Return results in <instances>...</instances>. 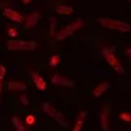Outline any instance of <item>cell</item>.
<instances>
[{
	"mask_svg": "<svg viewBox=\"0 0 131 131\" xmlns=\"http://www.w3.org/2000/svg\"><path fill=\"white\" fill-rule=\"evenodd\" d=\"M96 22L101 26L108 27V29H114V30H118V32H123V33L131 32V26L127 22H123V20H114V19H108V17H98Z\"/></svg>",
	"mask_w": 131,
	"mask_h": 131,
	"instance_id": "cell-1",
	"label": "cell"
},
{
	"mask_svg": "<svg viewBox=\"0 0 131 131\" xmlns=\"http://www.w3.org/2000/svg\"><path fill=\"white\" fill-rule=\"evenodd\" d=\"M9 50H35L38 43L35 40H7Z\"/></svg>",
	"mask_w": 131,
	"mask_h": 131,
	"instance_id": "cell-2",
	"label": "cell"
},
{
	"mask_svg": "<svg viewBox=\"0 0 131 131\" xmlns=\"http://www.w3.org/2000/svg\"><path fill=\"white\" fill-rule=\"evenodd\" d=\"M102 56H104V59L108 62V65L112 66V69H114V71H117L118 73H123L124 72L123 65H121V63L118 62V59L114 56V46L102 49Z\"/></svg>",
	"mask_w": 131,
	"mask_h": 131,
	"instance_id": "cell-3",
	"label": "cell"
},
{
	"mask_svg": "<svg viewBox=\"0 0 131 131\" xmlns=\"http://www.w3.org/2000/svg\"><path fill=\"white\" fill-rule=\"evenodd\" d=\"M82 25H84V22H82V19H78V20H75L73 23H71V25H68L66 27H63V29H62V30L59 32L58 35L55 36V39H56V40H62V39H65V38H68V36L73 35L77 29H79V27H82Z\"/></svg>",
	"mask_w": 131,
	"mask_h": 131,
	"instance_id": "cell-4",
	"label": "cell"
},
{
	"mask_svg": "<svg viewBox=\"0 0 131 131\" xmlns=\"http://www.w3.org/2000/svg\"><path fill=\"white\" fill-rule=\"evenodd\" d=\"M43 111L46 112V114H48L49 117H52V118L56 119V121H58V123L61 124V125H62L63 128L68 127V123L65 121L63 115H62V114H61L59 111H56V110H55V108L52 107V105H50L49 102H43Z\"/></svg>",
	"mask_w": 131,
	"mask_h": 131,
	"instance_id": "cell-5",
	"label": "cell"
},
{
	"mask_svg": "<svg viewBox=\"0 0 131 131\" xmlns=\"http://www.w3.org/2000/svg\"><path fill=\"white\" fill-rule=\"evenodd\" d=\"M52 82H53L55 85H62V86H73V85H75V82H73L72 79H68V78L62 77L59 73H56V75L52 77Z\"/></svg>",
	"mask_w": 131,
	"mask_h": 131,
	"instance_id": "cell-6",
	"label": "cell"
},
{
	"mask_svg": "<svg viewBox=\"0 0 131 131\" xmlns=\"http://www.w3.org/2000/svg\"><path fill=\"white\" fill-rule=\"evenodd\" d=\"M3 15L6 16V17H9L10 20H13V22H16V23H23L25 22V17L22 15H20L19 12H15V10H12V9H6L3 12Z\"/></svg>",
	"mask_w": 131,
	"mask_h": 131,
	"instance_id": "cell-7",
	"label": "cell"
},
{
	"mask_svg": "<svg viewBox=\"0 0 131 131\" xmlns=\"http://www.w3.org/2000/svg\"><path fill=\"white\" fill-rule=\"evenodd\" d=\"M39 19H40V13H39V12H32L30 15H29V17L26 19V23L23 25V29H25V30H27V29L33 27L36 23H38Z\"/></svg>",
	"mask_w": 131,
	"mask_h": 131,
	"instance_id": "cell-8",
	"label": "cell"
},
{
	"mask_svg": "<svg viewBox=\"0 0 131 131\" xmlns=\"http://www.w3.org/2000/svg\"><path fill=\"white\" fill-rule=\"evenodd\" d=\"M30 77H32V79H33L36 88H38L39 91H45V89H46V82L43 81L42 77H39L36 72H30Z\"/></svg>",
	"mask_w": 131,
	"mask_h": 131,
	"instance_id": "cell-9",
	"label": "cell"
},
{
	"mask_svg": "<svg viewBox=\"0 0 131 131\" xmlns=\"http://www.w3.org/2000/svg\"><path fill=\"white\" fill-rule=\"evenodd\" d=\"M7 89L9 91H25L26 85L22 82H16V81H9L7 82Z\"/></svg>",
	"mask_w": 131,
	"mask_h": 131,
	"instance_id": "cell-10",
	"label": "cell"
},
{
	"mask_svg": "<svg viewBox=\"0 0 131 131\" xmlns=\"http://www.w3.org/2000/svg\"><path fill=\"white\" fill-rule=\"evenodd\" d=\"M108 88H110V84H108V82H101V84L94 89V92H92L94 96H101Z\"/></svg>",
	"mask_w": 131,
	"mask_h": 131,
	"instance_id": "cell-11",
	"label": "cell"
},
{
	"mask_svg": "<svg viewBox=\"0 0 131 131\" xmlns=\"http://www.w3.org/2000/svg\"><path fill=\"white\" fill-rule=\"evenodd\" d=\"M72 12H73V9L71 7V6L61 4V6H58V7H56V13H59V15H71Z\"/></svg>",
	"mask_w": 131,
	"mask_h": 131,
	"instance_id": "cell-12",
	"label": "cell"
},
{
	"mask_svg": "<svg viewBox=\"0 0 131 131\" xmlns=\"http://www.w3.org/2000/svg\"><path fill=\"white\" fill-rule=\"evenodd\" d=\"M12 124L15 125V128H16L17 131H25L23 123H22V119H20L17 115H13V117H12Z\"/></svg>",
	"mask_w": 131,
	"mask_h": 131,
	"instance_id": "cell-13",
	"label": "cell"
},
{
	"mask_svg": "<svg viewBox=\"0 0 131 131\" xmlns=\"http://www.w3.org/2000/svg\"><path fill=\"white\" fill-rule=\"evenodd\" d=\"M101 127L104 131H108V115H107V108L105 111L101 114Z\"/></svg>",
	"mask_w": 131,
	"mask_h": 131,
	"instance_id": "cell-14",
	"label": "cell"
},
{
	"mask_svg": "<svg viewBox=\"0 0 131 131\" xmlns=\"http://www.w3.org/2000/svg\"><path fill=\"white\" fill-rule=\"evenodd\" d=\"M61 62V56H58V55H53L52 58H50V61H49V66H58V63Z\"/></svg>",
	"mask_w": 131,
	"mask_h": 131,
	"instance_id": "cell-15",
	"label": "cell"
},
{
	"mask_svg": "<svg viewBox=\"0 0 131 131\" xmlns=\"http://www.w3.org/2000/svg\"><path fill=\"white\" fill-rule=\"evenodd\" d=\"M118 118L121 121H128V123H131V114H128V112H121L118 115Z\"/></svg>",
	"mask_w": 131,
	"mask_h": 131,
	"instance_id": "cell-16",
	"label": "cell"
},
{
	"mask_svg": "<svg viewBox=\"0 0 131 131\" xmlns=\"http://www.w3.org/2000/svg\"><path fill=\"white\" fill-rule=\"evenodd\" d=\"M82 124H84V118H79L77 121V124H75V127H73L72 131H81L82 130Z\"/></svg>",
	"mask_w": 131,
	"mask_h": 131,
	"instance_id": "cell-17",
	"label": "cell"
},
{
	"mask_svg": "<svg viewBox=\"0 0 131 131\" xmlns=\"http://www.w3.org/2000/svg\"><path fill=\"white\" fill-rule=\"evenodd\" d=\"M55 25H56L55 17H50V36H55Z\"/></svg>",
	"mask_w": 131,
	"mask_h": 131,
	"instance_id": "cell-18",
	"label": "cell"
},
{
	"mask_svg": "<svg viewBox=\"0 0 131 131\" xmlns=\"http://www.w3.org/2000/svg\"><path fill=\"white\" fill-rule=\"evenodd\" d=\"M35 121H36V118H35V115H27L26 117V123L29 124V125H33V124H35Z\"/></svg>",
	"mask_w": 131,
	"mask_h": 131,
	"instance_id": "cell-19",
	"label": "cell"
},
{
	"mask_svg": "<svg viewBox=\"0 0 131 131\" xmlns=\"http://www.w3.org/2000/svg\"><path fill=\"white\" fill-rule=\"evenodd\" d=\"M9 36L10 38H16L17 36V29L16 27H9Z\"/></svg>",
	"mask_w": 131,
	"mask_h": 131,
	"instance_id": "cell-20",
	"label": "cell"
},
{
	"mask_svg": "<svg viewBox=\"0 0 131 131\" xmlns=\"http://www.w3.org/2000/svg\"><path fill=\"white\" fill-rule=\"evenodd\" d=\"M20 101H22V104H23L25 107H27V105H29V100H27V96L25 95V94H22V95H20Z\"/></svg>",
	"mask_w": 131,
	"mask_h": 131,
	"instance_id": "cell-21",
	"label": "cell"
},
{
	"mask_svg": "<svg viewBox=\"0 0 131 131\" xmlns=\"http://www.w3.org/2000/svg\"><path fill=\"white\" fill-rule=\"evenodd\" d=\"M4 75H6V68L3 65H0V79H3Z\"/></svg>",
	"mask_w": 131,
	"mask_h": 131,
	"instance_id": "cell-22",
	"label": "cell"
},
{
	"mask_svg": "<svg viewBox=\"0 0 131 131\" xmlns=\"http://www.w3.org/2000/svg\"><path fill=\"white\" fill-rule=\"evenodd\" d=\"M125 56H127L128 59H131V48H128V49L125 50Z\"/></svg>",
	"mask_w": 131,
	"mask_h": 131,
	"instance_id": "cell-23",
	"label": "cell"
},
{
	"mask_svg": "<svg viewBox=\"0 0 131 131\" xmlns=\"http://www.w3.org/2000/svg\"><path fill=\"white\" fill-rule=\"evenodd\" d=\"M32 0H22V3H25V4H27V3H30Z\"/></svg>",
	"mask_w": 131,
	"mask_h": 131,
	"instance_id": "cell-24",
	"label": "cell"
},
{
	"mask_svg": "<svg viewBox=\"0 0 131 131\" xmlns=\"http://www.w3.org/2000/svg\"><path fill=\"white\" fill-rule=\"evenodd\" d=\"M128 2H130V3H131V0H128Z\"/></svg>",
	"mask_w": 131,
	"mask_h": 131,
	"instance_id": "cell-25",
	"label": "cell"
}]
</instances>
